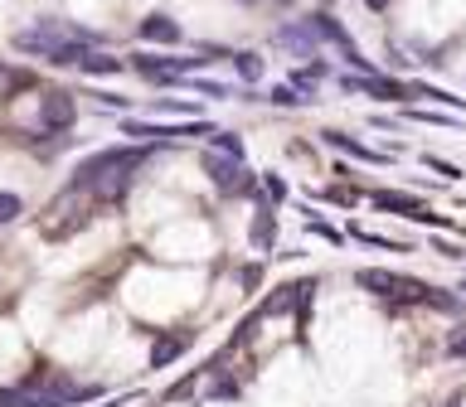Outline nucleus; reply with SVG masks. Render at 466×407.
<instances>
[{"label":"nucleus","instance_id":"f257e3e1","mask_svg":"<svg viewBox=\"0 0 466 407\" xmlns=\"http://www.w3.org/2000/svg\"><path fill=\"white\" fill-rule=\"evenodd\" d=\"M355 282L364 291H374V296H428L422 282H403L399 272H384V267H364V272H355Z\"/></svg>","mask_w":466,"mask_h":407},{"label":"nucleus","instance_id":"f03ea898","mask_svg":"<svg viewBox=\"0 0 466 407\" xmlns=\"http://www.w3.org/2000/svg\"><path fill=\"white\" fill-rule=\"evenodd\" d=\"M73 116H78V102H73V93H44V97H39V126H44V131H68Z\"/></svg>","mask_w":466,"mask_h":407},{"label":"nucleus","instance_id":"7ed1b4c3","mask_svg":"<svg viewBox=\"0 0 466 407\" xmlns=\"http://www.w3.org/2000/svg\"><path fill=\"white\" fill-rule=\"evenodd\" d=\"M127 151H131V145H112V151H97V155H87L83 165L73 170V189H93V184H97L102 174H107V170L116 165V160L127 155Z\"/></svg>","mask_w":466,"mask_h":407},{"label":"nucleus","instance_id":"20e7f679","mask_svg":"<svg viewBox=\"0 0 466 407\" xmlns=\"http://www.w3.org/2000/svg\"><path fill=\"white\" fill-rule=\"evenodd\" d=\"M320 141L330 145V151H345L350 160H364V165H384V151H374V145H364V141H355V136H345V131H320Z\"/></svg>","mask_w":466,"mask_h":407},{"label":"nucleus","instance_id":"39448f33","mask_svg":"<svg viewBox=\"0 0 466 407\" xmlns=\"http://www.w3.org/2000/svg\"><path fill=\"white\" fill-rule=\"evenodd\" d=\"M277 44H282V49H291V54H301V58H316V29L306 25V20H297V25H282L277 29Z\"/></svg>","mask_w":466,"mask_h":407},{"label":"nucleus","instance_id":"423d86ee","mask_svg":"<svg viewBox=\"0 0 466 407\" xmlns=\"http://www.w3.org/2000/svg\"><path fill=\"white\" fill-rule=\"evenodd\" d=\"M306 25L316 29V39H326V44H335V49H340L345 58H350V54H360V49H355V39L345 35V25H340V20H330V15H311V20H306Z\"/></svg>","mask_w":466,"mask_h":407},{"label":"nucleus","instance_id":"0eeeda50","mask_svg":"<svg viewBox=\"0 0 466 407\" xmlns=\"http://www.w3.org/2000/svg\"><path fill=\"white\" fill-rule=\"evenodd\" d=\"M141 39L146 44H180L185 29L175 25L170 15H146V20H141Z\"/></svg>","mask_w":466,"mask_h":407},{"label":"nucleus","instance_id":"6e6552de","mask_svg":"<svg viewBox=\"0 0 466 407\" xmlns=\"http://www.w3.org/2000/svg\"><path fill=\"white\" fill-rule=\"evenodd\" d=\"M370 199L379 204V209H393V213H403V218H422V213H428V209H422L418 199H408V194H399V189H374Z\"/></svg>","mask_w":466,"mask_h":407},{"label":"nucleus","instance_id":"1a4fd4ad","mask_svg":"<svg viewBox=\"0 0 466 407\" xmlns=\"http://www.w3.org/2000/svg\"><path fill=\"white\" fill-rule=\"evenodd\" d=\"M189 349V334H160V340L151 344V369H166L170 359H180Z\"/></svg>","mask_w":466,"mask_h":407},{"label":"nucleus","instance_id":"9d476101","mask_svg":"<svg viewBox=\"0 0 466 407\" xmlns=\"http://www.w3.org/2000/svg\"><path fill=\"white\" fill-rule=\"evenodd\" d=\"M253 243L262 247V253L277 243V218H272V209H258V218H253Z\"/></svg>","mask_w":466,"mask_h":407},{"label":"nucleus","instance_id":"9b49d317","mask_svg":"<svg viewBox=\"0 0 466 407\" xmlns=\"http://www.w3.org/2000/svg\"><path fill=\"white\" fill-rule=\"evenodd\" d=\"M78 68L93 73V78H112V73H122V58H112V54H87Z\"/></svg>","mask_w":466,"mask_h":407},{"label":"nucleus","instance_id":"f8f14e48","mask_svg":"<svg viewBox=\"0 0 466 407\" xmlns=\"http://www.w3.org/2000/svg\"><path fill=\"white\" fill-rule=\"evenodd\" d=\"M233 68H238V78H243V83H258L268 64H262V58H258L253 49H243V54H233Z\"/></svg>","mask_w":466,"mask_h":407},{"label":"nucleus","instance_id":"ddd939ff","mask_svg":"<svg viewBox=\"0 0 466 407\" xmlns=\"http://www.w3.org/2000/svg\"><path fill=\"white\" fill-rule=\"evenodd\" d=\"M408 93H418V97H428V102H442V107L466 112V97H451V93H442V87H432V83H413Z\"/></svg>","mask_w":466,"mask_h":407},{"label":"nucleus","instance_id":"4468645a","mask_svg":"<svg viewBox=\"0 0 466 407\" xmlns=\"http://www.w3.org/2000/svg\"><path fill=\"white\" fill-rule=\"evenodd\" d=\"M209 151L243 160V141H238V131H214V136H209Z\"/></svg>","mask_w":466,"mask_h":407},{"label":"nucleus","instance_id":"2eb2a0df","mask_svg":"<svg viewBox=\"0 0 466 407\" xmlns=\"http://www.w3.org/2000/svg\"><path fill=\"white\" fill-rule=\"evenodd\" d=\"M262 199H268V204H282V199H287V180H282L277 170L262 174Z\"/></svg>","mask_w":466,"mask_h":407},{"label":"nucleus","instance_id":"dca6fc26","mask_svg":"<svg viewBox=\"0 0 466 407\" xmlns=\"http://www.w3.org/2000/svg\"><path fill=\"white\" fill-rule=\"evenodd\" d=\"M272 102H277V107H306V97H301L291 83H277V87H272Z\"/></svg>","mask_w":466,"mask_h":407},{"label":"nucleus","instance_id":"f3484780","mask_svg":"<svg viewBox=\"0 0 466 407\" xmlns=\"http://www.w3.org/2000/svg\"><path fill=\"white\" fill-rule=\"evenodd\" d=\"M20 213H25V199H20V194H10V189H5V194H0V223H15Z\"/></svg>","mask_w":466,"mask_h":407},{"label":"nucleus","instance_id":"a211bd4d","mask_svg":"<svg viewBox=\"0 0 466 407\" xmlns=\"http://www.w3.org/2000/svg\"><path fill=\"white\" fill-rule=\"evenodd\" d=\"M432 305V311H447V315H461V301L457 296H447V291H428V296H422Z\"/></svg>","mask_w":466,"mask_h":407},{"label":"nucleus","instance_id":"6ab92c4d","mask_svg":"<svg viewBox=\"0 0 466 407\" xmlns=\"http://www.w3.org/2000/svg\"><path fill=\"white\" fill-rule=\"evenodd\" d=\"M422 165H428V170H437L442 180H461V170L451 165V160H442V155H422Z\"/></svg>","mask_w":466,"mask_h":407},{"label":"nucleus","instance_id":"aec40b11","mask_svg":"<svg viewBox=\"0 0 466 407\" xmlns=\"http://www.w3.org/2000/svg\"><path fill=\"white\" fill-rule=\"evenodd\" d=\"M413 122H428V126H461V116H447V112H408Z\"/></svg>","mask_w":466,"mask_h":407},{"label":"nucleus","instance_id":"412c9836","mask_svg":"<svg viewBox=\"0 0 466 407\" xmlns=\"http://www.w3.org/2000/svg\"><path fill=\"white\" fill-rule=\"evenodd\" d=\"M306 228H311L316 238H326V243H345V233L335 228V223H326V218H311V223H306Z\"/></svg>","mask_w":466,"mask_h":407},{"label":"nucleus","instance_id":"4be33fe9","mask_svg":"<svg viewBox=\"0 0 466 407\" xmlns=\"http://www.w3.org/2000/svg\"><path fill=\"white\" fill-rule=\"evenodd\" d=\"M189 87H195V93H204V97H228V93H233V87H224V83H214V78H195V83H189Z\"/></svg>","mask_w":466,"mask_h":407},{"label":"nucleus","instance_id":"5701e85b","mask_svg":"<svg viewBox=\"0 0 466 407\" xmlns=\"http://www.w3.org/2000/svg\"><path fill=\"white\" fill-rule=\"evenodd\" d=\"M447 354L451 359H466V325H457V330L447 334Z\"/></svg>","mask_w":466,"mask_h":407},{"label":"nucleus","instance_id":"b1692460","mask_svg":"<svg viewBox=\"0 0 466 407\" xmlns=\"http://www.w3.org/2000/svg\"><path fill=\"white\" fill-rule=\"evenodd\" d=\"M258 282H262V272H258V267H243V286H248V291H253Z\"/></svg>","mask_w":466,"mask_h":407},{"label":"nucleus","instance_id":"393cba45","mask_svg":"<svg viewBox=\"0 0 466 407\" xmlns=\"http://www.w3.org/2000/svg\"><path fill=\"white\" fill-rule=\"evenodd\" d=\"M364 5H370V10H389V0H364Z\"/></svg>","mask_w":466,"mask_h":407},{"label":"nucleus","instance_id":"a878e982","mask_svg":"<svg viewBox=\"0 0 466 407\" xmlns=\"http://www.w3.org/2000/svg\"><path fill=\"white\" fill-rule=\"evenodd\" d=\"M461 291H466V282H461Z\"/></svg>","mask_w":466,"mask_h":407},{"label":"nucleus","instance_id":"bb28decb","mask_svg":"<svg viewBox=\"0 0 466 407\" xmlns=\"http://www.w3.org/2000/svg\"><path fill=\"white\" fill-rule=\"evenodd\" d=\"M451 407H457V402H451Z\"/></svg>","mask_w":466,"mask_h":407}]
</instances>
